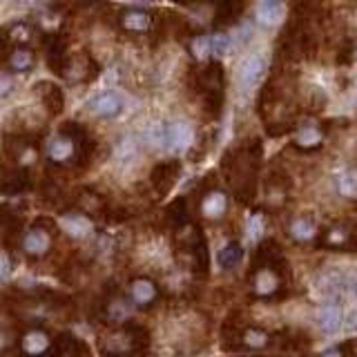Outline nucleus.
I'll use <instances>...</instances> for the list:
<instances>
[{"label":"nucleus","instance_id":"1","mask_svg":"<svg viewBox=\"0 0 357 357\" xmlns=\"http://www.w3.org/2000/svg\"><path fill=\"white\" fill-rule=\"evenodd\" d=\"M150 346V330L132 319L121 326L105 328V333L98 335V351L103 357H148Z\"/></svg>","mask_w":357,"mask_h":357},{"label":"nucleus","instance_id":"2","mask_svg":"<svg viewBox=\"0 0 357 357\" xmlns=\"http://www.w3.org/2000/svg\"><path fill=\"white\" fill-rule=\"evenodd\" d=\"M56 235H58V223L51 217H47V214H41V217L34 219L30 232L23 235V241H21L23 253L30 259H34V262L47 257Z\"/></svg>","mask_w":357,"mask_h":357},{"label":"nucleus","instance_id":"3","mask_svg":"<svg viewBox=\"0 0 357 357\" xmlns=\"http://www.w3.org/2000/svg\"><path fill=\"white\" fill-rule=\"evenodd\" d=\"M3 150L9 161H14L18 168L27 170V165H32L38 159L41 137H36V134L7 132L3 137Z\"/></svg>","mask_w":357,"mask_h":357},{"label":"nucleus","instance_id":"4","mask_svg":"<svg viewBox=\"0 0 357 357\" xmlns=\"http://www.w3.org/2000/svg\"><path fill=\"white\" fill-rule=\"evenodd\" d=\"M69 208L85 214L87 219H92V217H105L107 210H110V203H107V196H103L98 190H94V187L85 185L71 192Z\"/></svg>","mask_w":357,"mask_h":357},{"label":"nucleus","instance_id":"5","mask_svg":"<svg viewBox=\"0 0 357 357\" xmlns=\"http://www.w3.org/2000/svg\"><path fill=\"white\" fill-rule=\"evenodd\" d=\"M130 299L137 308L150 310L159 306V301L163 299V290L161 286L148 275H139L130 281Z\"/></svg>","mask_w":357,"mask_h":357},{"label":"nucleus","instance_id":"6","mask_svg":"<svg viewBox=\"0 0 357 357\" xmlns=\"http://www.w3.org/2000/svg\"><path fill=\"white\" fill-rule=\"evenodd\" d=\"M101 74V65L98 60L92 56L89 51H78V54H71L69 62L65 67V78L67 83H92V80Z\"/></svg>","mask_w":357,"mask_h":357},{"label":"nucleus","instance_id":"7","mask_svg":"<svg viewBox=\"0 0 357 357\" xmlns=\"http://www.w3.org/2000/svg\"><path fill=\"white\" fill-rule=\"evenodd\" d=\"M45 49H47V67L54 71L56 76H65V67L69 62V38L67 34H49L47 38L43 41Z\"/></svg>","mask_w":357,"mask_h":357},{"label":"nucleus","instance_id":"8","mask_svg":"<svg viewBox=\"0 0 357 357\" xmlns=\"http://www.w3.org/2000/svg\"><path fill=\"white\" fill-rule=\"evenodd\" d=\"M178 176H181V163H178L176 159L161 161V163H157L150 170V185H152V190H154L157 199L170 194V190L174 187Z\"/></svg>","mask_w":357,"mask_h":357},{"label":"nucleus","instance_id":"9","mask_svg":"<svg viewBox=\"0 0 357 357\" xmlns=\"http://www.w3.org/2000/svg\"><path fill=\"white\" fill-rule=\"evenodd\" d=\"M34 89H36V94L41 96V103L49 116L62 114V110H65V92H62L56 83H51V80H41V83L34 85Z\"/></svg>","mask_w":357,"mask_h":357},{"label":"nucleus","instance_id":"10","mask_svg":"<svg viewBox=\"0 0 357 357\" xmlns=\"http://www.w3.org/2000/svg\"><path fill=\"white\" fill-rule=\"evenodd\" d=\"M32 174L30 170L23 168H12L5 170L3 176H0V194L7 196H16V194H25L27 190H32Z\"/></svg>","mask_w":357,"mask_h":357},{"label":"nucleus","instance_id":"11","mask_svg":"<svg viewBox=\"0 0 357 357\" xmlns=\"http://www.w3.org/2000/svg\"><path fill=\"white\" fill-rule=\"evenodd\" d=\"M49 357H89L87 344L71 333H58L54 337Z\"/></svg>","mask_w":357,"mask_h":357},{"label":"nucleus","instance_id":"12","mask_svg":"<svg viewBox=\"0 0 357 357\" xmlns=\"http://www.w3.org/2000/svg\"><path fill=\"white\" fill-rule=\"evenodd\" d=\"M87 107L94 116H98V119H116V116L123 112V101L119 94L103 92V94L94 96Z\"/></svg>","mask_w":357,"mask_h":357},{"label":"nucleus","instance_id":"13","mask_svg":"<svg viewBox=\"0 0 357 357\" xmlns=\"http://www.w3.org/2000/svg\"><path fill=\"white\" fill-rule=\"evenodd\" d=\"M266 76V60L262 56H250L241 65L239 71V83L244 89H255Z\"/></svg>","mask_w":357,"mask_h":357},{"label":"nucleus","instance_id":"14","mask_svg":"<svg viewBox=\"0 0 357 357\" xmlns=\"http://www.w3.org/2000/svg\"><path fill=\"white\" fill-rule=\"evenodd\" d=\"M163 221L172 230H178L190 223V203H187V196H176V199L163 210Z\"/></svg>","mask_w":357,"mask_h":357},{"label":"nucleus","instance_id":"15","mask_svg":"<svg viewBox=\"0 0 357 357\" xmlns=\"http://www.w3.org/2000/svg\"><path fill=\"white\" fill-rule=\"evenodd\" d=\"M165 146L172 148V150H176V152L190 148V146H192L190 125L183 123V121H174V123L165 125Z\"/></svg>","mask_w":357,"mask_h":357},{"label":"nucleus","instance_id":"16","mask_svg":"<svg viewBox=\"0 0 357 357\" xmlns=\"http://www.w3.org/2000/svg\"><path fill=\"white\" fill-rule=\"evenodd\" d=\"M228 210V196L219 190H210L201 194V212L208 219H221Z\"/></svg>","mask_w":357,"mask_h":357},{"label":"nucleus","instance_id":"17","mask_svg":"<svg viewBox=\"0 0 357 357\" xmlns=\"http://www.w3.org/2000/svg\"><path fill=\"white\" fill-rule=\"evenodd\" d=\"M62 228H65L67 235L76 237V239H83L92 232V219H87L85 214H80L76 210H67L62 214Z\"/></svg>","mask_w":357,"mask_h":357},{"label":"nucleus","instance_id":"18","mask_svg":"<svg viewBox=\"0 0 357 357\" xmlns=\"http://www.w3.org/2000/svg\"><path fill=\"white\" fill-rule=\"evenodd\" d=\"M7 65L16 74H25V71H30L36 65V54L32 47H16L14 51H9Z\"/></svg>","mask_w":357,"mask_h":357},{"label":"nucleus","instance_id":"19","mask_svg":"<svg viewBox=\"0 0 357 357\" xmlns=\"http://www.w3.org/2000/svg\"><path fill=\"white\" fill-rule=\"evenodd\" d=\"M317 324L328 335L335 333V330H339V326H342V310H339L337 303H326V306L319 310Z\"/></svg>","mask_w":357,"mask_h":357},{"label":"nucleus","instance_id":"20","mask_svg":"<svg viewBox=\"0 0 357 357\" xmlns=\"http://www.w3.org/2000/svg\"><path fill=\"white\" fill-rule=\"evenodd\" d=\"M241 259H244V246L239 241H228L217 255V262L223 270H232V268L241 264Z\"/></svg>","mask_w":357,"mask_h":357},{"label":"nucleus","instance_id":"21","mask_svg":"<svg viewBox=\"0 0 357 357\" xmlns=\"http://www.w3.org/2000/svg\"><path fill=\"white\" fill-rule=\"evenodd\" d=\"M284 16V5L277 3V0H264V3L257 5V18L259 23L264 25H275L279 23Z\"/></svg>","mask_w":357,"mask_h":357},{"label":"nucleus","instance_id":"22","mask_svg":"<svg viewBox=\"0 0 357 357\" xmlns=\"http://www.w3.org/2000/svg\"><path fill=\"white\" fill-rule=\"evenodd\" d=\"M244 12V5L241 3H226L217 7V14H214V25L223 27V25H232L239 18V14Z\"/></svg>","mask_w":357,"mask_h":357},{"label":"nucleus","instance_id":"23","mask_svg":"<svg viewBox=\"0 0 357 357\" xmlns=\"http://www.w3.org/2000/svg\"><path fill=\"white\" fill-rule=\"evenodd\" d=\"M268 344V335L264 333L262 328H255V326H246L244 335H241V348H262Z\"/></svg>","mask_w":357,"mask_h":357},{"label":"nucleus","instance_id":"24","mask_svg":"<svg viewBox=\"0 0 357 357\" xmlns=\"http://www.w3.org/2000/svg\"><path fill=\"white\" fill-rule=\"evenodd\" d=\"M337 187H339V192H342L344 196H348V199L357 196V172H355V170H346V172L339 174Z\"/></svg>","mask_w":357,"mask_h":357},{"label":"nucleus","instance_id":"25","mask_svg":"<svg viewBox=\"0 0 357 357\" xmlns=\"http://www.w3.org/2000/svg\"><path fill=\"white\" fill-rule=\"evenodd\" d=\"M290 235L299 241H308V239L315 237V223H312L310 219H297L290 226Z\"/></svg>","mask_w":357,"mask_h":357},{"label":"nucleus","instance_id":"26","mask_svg":"<svg viewBox=\"0 0 357 357\" xmlns=\"http://www.w3.org/2000/svg\"><path fill=\"white\" fill-rule=\"evenodd\" d=\"M230 49V36L226 34H214L210 38V51L214 56H226Z\"/></svg>","mask_w":357,"mask_h":357},{"label":"nucleus","instance_id":"27","mask_svg":"<svg viewBox=\"0 0 357 357\" xmlns=\"http://www.w3.org/2000/svg\"><path fill=\"white\" fill-rule=\"evenodd\" d=\"M299 146H317L319 143V132L315 128H303L301 134H299V139H297Z\"/></svg>","mask_w":357,"mask_h":357},{"label":"nucleus","instance_id":"28","mask_svg":"<svg viewBox=\"0 0 357 357\" xmlns=\"http://www.w3.org/2000/svg\"><path fill=\"white\" fill-rule=\"evenodd\" d=\"M192 51H194V56L203 58L205 54L210 51V38L208 36H196V38L192 41Z\"/></svg>","mask_w":357,"mask_h":357},{"label":"nucleus","instance_id":"29","mask_svg":"<svg viewBox=\"0 0 357 357\" xmlns=\"http://www.w3.org/2000/svg\"><path fill=\"white\" fill-rule=\"evenodd\" d=\"M14 348V339H12V333H9L7 328L0 326V357L9 355V351Z\"/></svg>","mask_w":357,"mask_h":357},{"label":"nucleus","instance_id":"30","mask_svg":"<svg viewBox=\"0 0 357 357\" xmlns=\"http://www.w3.org/2000/svg\"><path fill=\"white\" fill-rule=\"evenodd\" d=\"M9 54V41H7V34H5V27L0 30V60Z\"/></svg>","mask_w":357,"mask_h":357},{"label":"nucleus","instance_id":"31","mask_svg":"<svg viewBox=\"0 0 357 357\" xmlns=\"http://www.w3.org/2000/svg\"><path fill=\"white\" fill-rule=\"evenodd\" d=\"M12 80H9L7 76H0V98H3V96H7L9 92H12Z\"/></svg>","mask_w":357,"mask_h":357},{"label":"nucleus","instance_id":"32","mask_svg":"<svg viewBox=\"0 0 357 357\" xmlns=\"http://www.w3.org/2000/svg\"><path fill=\"white\" fill-rule=\"evenodd\" d=\"M250 232H253V237L262 235V219H259V217H255L253 223H250Z\"/></svg>","mask_w":357,"mask_h":357},{"label":"nucleus","instance_id":"33","mask_svg":"<svg viewBox=\"0 0 357 357\" xmlns=\"http://www.w3.org/2000/svg\"><path fill=\"white\" fill-rule=\"evenodd\" d=\"M7 275H9V262L7 259H0V281H3Z\"/></svg>","mask_w":357,"mask_h":357},{"label":"nucleus","instance_id":"34","mask_svg":"<svg viewBox=\"0 0 357 357\" xmlns=\"http://www.w3.org/2000/svg\"><path fill=\"white\" fill-rule=\"evenodd\" d=\"M321 357H344V355H342V351H339V348H335V351H328V353H324Z\"/></svg>","mask_w":357,"mask_h":357},{"label":"nucleus","instance_id":"35","mask_svg":"<svg viewBox=\"0 0 357 357\" xmlns=\"http://www.w3.org/2000/svg\"><path fill=\"white\" fill-rule=\"evenodd\" d=\"M3 172H5V168H0V176H3Z\"/></svg>","mask_w":357,"mask_h":357},{"label":"nucleus","instance_id":"36","mask_svg":"<svg viewBox=\"0 0 357 357\" xmlns=\"http://www.w3.org/2000/svg\"><path fill=\"white\" fill-rule=\"evenodd\" d=\"M353 290H355V297H357V284H355V288H353Z\"/></svg>","mask_w":357,"mask_h":357}]
</instances>
